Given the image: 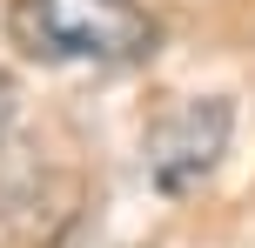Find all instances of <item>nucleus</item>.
I'll use <instances>...</instances> for the list:
<instances>
[{
    "instance_id": "nucleus-1",
    "label": "nucleus",
    "mask_w": 255,
    "mask_h": 248,
    "mask_svg": "<svg viewBox=\"0 0 255 248\" xmlns=\"http://www.w3.org/2000/svg\"><path fill=\"white\" fill-rule=\"evenodd\" d=\"M13 47L47 67H134L161 27L141 0H13Z\"/></svg>"
},
{
    "instance_id": "nucleus-2",
    "label": "nucleus",
    "mask_w": 255,
    "mask_h": 248,
    "mask_svg": "<svg viewBox=\"0 0 255 248\" xmlns=\"http://www.w3.org/2000/svg\"><path fill=\"white\" fill-rule=\"evenodd\" d=\"M229 128H235V107L229 101H181L175 114L161 121V128L148 134V174L161 195H181V188H195L202 174H215L222 148H229Z\"/></svg>"
}]
</instances>
